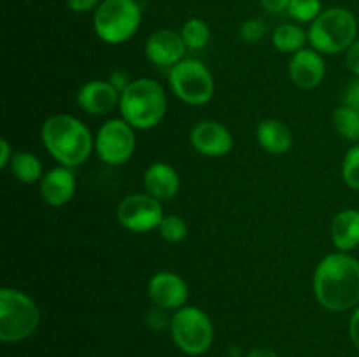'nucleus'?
I'll list each match as a JSON object with an SVG mask.
<instances>
[{"mask_svg":"<svg viewBox=\"0 0 359 357\" xmlns=\"http://www.w3.org/2000/svg\"><path fill=\"white\" fill-rule=\"evenodd\" d=\"M119 114L135 130L146 132L163 121L168 98L163 86L151 77L133 79L119 98Z\"/></svg>","mask_w":359,"mask_h":357,"instance_id":"nucleus-3","label":"nucleus"},{"mask_svg":"<svg viewBox=\"0 0 359 357\" xmlns=\"http://www.w3.org/2000/svg\"><path fill=\"white\" fill-rule=\"evenodd\" d=\"M13 156H14V153H13V149H11L7 139H0V168L9 167Z\"/></svg>","mask_w":359,"mask_h":357,"instance_id":"nucleus-35","label":"nucleus"},{"mask_svg":"<svg viewBox=\"0 0 359 357\" xmlns=\"http://www.w3.org/2000/svg\"><path fill=\"white\" fill-rule=\"evenodd\" d=\"M102 0H65L67 7L74 13H90V10H95L98 6H100Z\"/></svg>","mask_w":359,"mask_h":357,"instance_id":"nucleus-30","label":"nucleus"},{"mask_svg":"<svg viewBox=\"0 0 359 357\" xmlns=\"http://www.w3.org/2000/svg\"><path fill=\"white\" fill-rule=\"evenodd\" d=\"M307 42L309 34L300 27V24L294 23L280 24V27H277L272 34L273 48L280 52L294 55V52H298L300 49H304Z\"/></svg>","mask_w":359,"mask_h":357,"instance_id":"nucleus-21","label":"nucleus"},{"mask_svg":"<svg viewBox=\"0 0 359 357\" xmlns=\"http://www.w3.org/2000/svg\"><path fill=\"white\" fill-rule=\"evenodd\" d=\"M165 212L160 200L147 192H133L118 205V220L132 233H149L158 230Z\"/></svg>","mask_w":359,"mask_h":357,"instance_id":"nucleus-10","label":"nucleus"},{"mask_svg":"<svg viewBox=\"0 0 359 357\" xmlns=\"http://www.w3.org/2000/svg\"><path fill=\"white\" fill-rule=\"evenodd\" d=\"M158 233L168 244H179L188 237V224L177 214H165L163 220L158 226Z\"/></svg>","mask_w":359,"mask_h":357,"instance_id":"nucleus-24","label":"nucleus"},{"mask_svg":"<svg viewBox=\"0 0 359 357\" xmlns=\"http://www.w3.org/2000/svg\"><path fill=\"white\" fill-rule=\"evenodd\" d=\"M309 44L321 55L346 52L358 37V21L344 7L326 9L309 27Z\"/></svg>","mask_w":359,"mask_h":357,"instance_id":"nucleus-5","label":"nucleus"},{"mask_svg":"<svg viewBox=\"0 0 359 357\" xmlns=\"http://www.w3.org/2000/svg\"><path fill=\"white\" fill-rule=\"evenodd\" d=\"M41 324L37 303L16 287L0 289V340L18 343L30 338Z\"/></svg>","mask_w":359,"mask_h":357,"instance_id":"nucleus-4","label":"nucleus"},{"mask_svg":"<svg viewBox=\"0 0 359 357\" xmlns=\"http://www.w3.org/2000/svg\"><path fill=\"white\" fill-rule=\"evenodd\" d=\"M312 287L316 300L326 310H354L359 304V261L351 252L325 255L316 266Z\"/></svg>","mask_w":359,"mask_h":357,"instance_id":"nucleus-1","label":"nucleus"},{"mask_svg":"<svg viewBox=\"0 0 359 357\" xmlns=\"http://www.w3.org/2000/svg\"><path fill=\"white\" fill-rule=\"evenodd\" d=\"M342 104L359 112V77H356V79L346 88L342 97Z\"/></svg>","mask_w":359,"mask_h":357,"instance_id":"nucleus-29","label":"nucleus"},{"mask_svg":"<svg viewBox=\"0 0 359 357\" xmlns=\"http://www.w3.org/2000/svg\"><path fill=\"white\" fill-rule=\"evenodd\" d=\"M346 63L347 69L354 74V76L359 77V38L353 42L349 49L346 51Z\"/></svg>","mask_w":359,"mask_h":357,"instance_id":"nucleus-31","label":"nucleus"},{"mask_svg":"<svg viewBox=\"0 0 359 357\" xmlns=\"http://www.w3.org/2000/svg\"><path fill=\"white\" fill-rule=\"evenodd\" d=\"M287 14L298 23H312L323 13L321 0H291Z\"/></svg>","mask_w":359,"mask_h":357,"instance_id":"nucleus-25","label":"nucleus"},{"mask_svg":"<svg viewBox=\"0 0 359 357\" xmlns=\"http://www.w3.org/2000/svg\"><path fill=\"white\" fill-rule=\"evenodd\" d=\"M107 80L112 84V86L116 88V90L119 91V93H123V91L126 90V86L132 83V79L128 77V74L123 72V70H114V72L109 76Z\"/></svg>","mask_w":359,"mask_h":357,"instance_id":"nucleus-32","label":"nucleus"},{"mask_svg":"<svg viewBox=\"0 0 359 357\" xmlns=\"http://www.w3.org/2000/svg\"><path fill=\"white\" fill-rule=\"evenodd\" d=\"M266 34V27L262 20L258 18H251V20H245L244 23L241 24V30H238V35L244 42L248 44H256V42L262 41Z\"/></svg>","mask_w":359,"mask_h":357,"instance_id":"nucleus-27","label":"nucleus"},{"mask_svg":"<svg viewBox=\"0 0 359 357\" xmlns=\"http://www.w3.org/2000/svg\"><path fill=\"white\" fill-rule=\"evenodd\" d=\"M172 317H168V312L163 310V308L154 307L153 310L147 314V324H149L151 329L154 331H163V329L170 328Z\"/></svg>","mask_w":359,"mask_h":357,"instance_id":"nucleus-28","label":"nucleus"},{"mask_svg":"<svg viewBox=\"0 0 359 357\" xmlns=\"http://www.w3.org/2000/svg\"><path fill=\"white\" fill-rule=\"evenodd\" d=\"M137 147L135 128L123 118H112L102 122L95 135V153L98 160L111 167L125 164Z\"/></svg>","mask_w":359,"mask_h":357,"instance_id":"nucleus-9","label":"nucleus"},{"mask_svg":"<svg viewBox=\"0 0 359 357\" xmlns=\"http://www.w3.org/2000/svg\"><path fill=\"white\" fill-rule=\"evenodd\" d=\"M147 296L151 303L167 312H177L186 307L189 290L188 284L175 272H158L147 284Z\"/></svg>","mask_w":359,"mask_h":357,"instance_id":"nucleus-12","label":"nucleus"},{"mask_svg":"<svg viewBox=\"0 0 359 357\" xmlns=\"http://www.w3.org/2000/svg\"><path fill=\"white\" fill-rule=\"evenodd\" d=\"M142 9L137 0H102L93 13V30L102 42L119 46L139 31Z\"/></svg>","mask_w":359,"mask_h":357,"instance_id":"nucleus-6","label":"nucleus"},{"mask_svg":"<svg viewBox=\"0 0 359 357\" xmlns=\"http://www.w3.org/2000/svg\"><path fill=\"white\" fill-rule=\"evenodd\" d=\"M245 357H280V356L276 352V350L270 349V346H258V349L251 350Z\"/></svg>","mask_w":359,"mask_h":357,"instance_id":"nucleus-36","label":"nucleus"},{"mask_svg":"<svg viewBox=\"0 0 359 357\" xmlns=\"http://www.w3.org/2000/svg\"><path fill=\"white\" fill-rule=\"evenodd\" d=\"M41 140L46 150L62 167H79L95 153V136L72 114H53L42 122Z\"/></svg>","mask_w":359,"mask_h":357,"instance_id":"nucleus-2","label":"nucleus"},{"mask_svg":"<svg viewBox=\"0 0 359 357\" xmlns=\"http://www.w3.org/2000/svg\"><path fill=\"white\" fill-rule=\"evenodd\" d=\"M179 34H181L186 48L191 49V51H200V49L207 48V44L210 42L209 24L200 18H191V20L186 21Z\"/></svg>","mask_w":359,"mask_h":357,"instance_id":"nucleus-22","label":"nucleus"},{"mask_svg":"<svg viewBox=\"0 0 359 357\" xmlns=\"http://www.w3.org/2000/svg\"><path fill=\"white\" fill-rule=\"evenodd\" d=\"M121 93L109 80L91 79L77 91L76 102L86 114L104 115L119 107Z\"/></svg>","mask_w":359,"mask_h":357,"instance_id":"nucleus-15","label":"nucleus"},{"mask_svg":"<svg viewBox=\"0 0 359 357\" xmlns=\"http://www.w3.org/2000/svg\"><path fill=\"white\" fill-rule=\"evenodd\" d=\"M168 331L175 346L188 356H202L214 342V324L210 317L202 308L191 304L174 312Z\"/></svg>","mask_w":359,"mask_h":357,"instance_id":"nucleus-7","label":"nucleus"},{"mask_svg":"<svg viewBox=\"0 0 359 357\" xmlns=\"http://www.w3.org/2000/svg\"><path fill=\"white\" fill-rule=\"evenodd\" d=\"M333 126L340 136L351 142H359V112L347 105H340L333 112Z\"/></svg>","mask_w":359,"mask_h":357,"instance_id":"nucleus-23","label":"nucleus"},{"mask_svg":"<svg viewBox=\"0 0 359 357\" xmlns=\"http://www.w3.org/2000/svg\"><path fill=\"white\" fill-rule=\"evenodd\" d=\"M189 146L205 158H223L233 147V135L219 121L203 119L189 130Z\"/></svg>","mask_w":359,"mask_h":357,"instance_id":"nucleus-11","label":"nucleus"},{"mask_svg":"<svg viewBox=\"0 0 359 357\" xmlns=\"http://www.w3.org/2000/svg\"><path fill=\"white\" fill-rule=\"evenodd\" d=\"M287 70L294 86L302 90H314L325 80L326 63L321 52L314 48H304L291 55Z\"/></svg>","mask_w":359,"mask_h":357,"instance_id":"nucleus-14","label":"nucleus"},{"mask_svg":"<svg viewBox=\"0 0 359 357\" xmlns=\"http://www.w3.org/2000/svg\"><path fill=\"white\" fill-rule=\"evenodd\" d=\"M332 241L340 252H351L359 245V210L346 209L332 220Z\"/></svg>","mask_w":359,"mask_h":357,"instance_id":"nucleus-19","label":"nucleus"},{"mask_svg":"<svg viewBox=\"0 0 359 357\" xmlns=\"http://www.w3.org/2000/svg\"><path fill=\"white\" fill-rule=\"evenodd\" d=\"M144 189L160 202H170L181 189V177L170 163L156 161L144 172Z\"/></svg>","mask_w":359,"mask_h":357,"instance_id":"nucleus-17","label":"nucleus"},{"mask_svg":"<svg viewBox=\"0 0 359 357\" xmlns=\"http://www.w3.org/2000/svg\"><path fill=\"white\" fill-rule=\"evenodd\" d=\"M256 140L265 153L280 154L290 153L293 147V132L280 119H263L256 128Z\"/></svg>","mask_w":359,"mask_h":357,"instance_id":"nucleus-18","label":"nucleus"},{"mask_svg":"<svg viewBox=\"0 0 359 357\" xmlns=\"http://www.w3.org/2000/svg\"><path fill=\"white\" fill-rule=\"evenodd\" d=\"M342 178L351 189L359 191V142L351 147L344 156Z\"/></svg>","mask_w":359,"mask_h":357,"instance_id":"nucleus-26","label":"nucleus"},{"mask_svg":"<svg viewBox=\"0 0 359 357\" xmlns=\"http://www.w3.org/2000/svg\"><path fill=\"white\" fill-rule=\"evenodd\" d=\"M186 51H188V48H186L181 34L168 30V28H161V30L151 34L147 37L146 46H144L147 59L153 65L163 66L168 70L184 59Z\"/></svg>","mask_w":359,"mask_h":357,"instance_id":"nucleus-13","label":"nucleus"},{"mask_svg":"<svg viewBox=\"0 0 359 357\" xmlns=\"http://www.w3.org/2000/svg\"><path fill=\"white\" fill-rule=\"evenodd\" d=\"M168 84L179 100L193 107L209 104L216 91L212 72L200 59L184 58L172 66L168 70Z\"/></svg>","mask_w":359,"mask_h":357,"instance_id":"nucleus-8","label":"nucleus"},{"mask_svg":"<svg viewBox=\"0 0 359 357\" xmlns=\"http://www.w3.org/2000/svg\"><path fill=\"white\" fill-rule=\"evenodd\" d=\"M349 335L351 340H353L354 346L359 350V304L354 308L353 315H351V321H349Z\"/></svg>","mask_w":359,"mask_h":357,"instance_id":"nucleus-34","label":"nucleus"},{"mask_svg":"<svg viewBox=\"0 0 359 357\" xmlns=\"http://www.w3.org/2000/svg\"><path fill=\"white\" fill-rule=\"evenodd\" d=\"M291 0H259L263 9L270 14H279L287 10V6H290Z\"/></svg>","mask_w":359,"mask_h":357,"instance_id":"nucleus-33","label":"nucleus"},{"mask_svg":"<svg viewBox=\"0 0 359 357\" xmlns=\"http://www.w3.org/2000/svg\"><path fill=\"white\" fill-rule=\"evenodd\" d=\"M39 191L42 200L49 206H63L76 195V175L69 167H55L46 172L39 182Z\"/></svg>","mask_w":359,"mask_h":357,"instance_id":"nucleus-16","label":"nucleus"},{"mask_svg":"<svg viewBox=\"0 0 359 357\" xmlns=\"http://www.w3.org/2000/svg\"><path fill=\"white\" fill-rule=\"evenodd\" d=\"M11 174L23 184H35L41 182L44 177V168H42V161L39 160L35 154L28 153V150H20L11 160Z\"/></svg>","mask_w":359,"mask_h":357,"instance_id":"nucleus-20","label":"nucleus"}]
</instances>
